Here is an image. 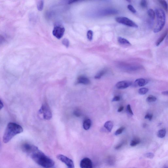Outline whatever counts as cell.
Listing matches in <instances>:
<instances>
[{
  "mask_svg": "<svg viewBox=\"0 0 168 168\" xmlns=\"http://www.w3.org/2000/svg\"><path fill=\"white\" fill-rule=\"evenodd\" d=\"M30 156L37 164L43 167L51 168L54 166V161L39 148L33 152Z\"/></svg>",
  "mask_w": 168,
  "mask_h": 168,
  "instance_id": "1",
  "label": "cell"
},
{
  "mask_svg": "<svg viewBox=\"0 0 168 168\" xmlns=\"http://www.w3.org/2000/svg\"><path fill=\"white\" fill-rule=\"evenodd\" d=\"M23 131V129L20 125L15 123H9L3 135V142L5 143H8L15 136Z\"/></svg>",
  "mask_w": 168,
  "mask_h": 168,
  "instance_id": "2",
  "label": "cell"
},
{
  "mask_svg": "<svg viewBox=\"0 0 168 168\" xmlns=\"http://www.w3.org/2000/svg\"><path fill=\"white\" fill-rule=\"evenodd\" d=\"M155 12L157 16V23L153 31L154 33H157L161 31L165 26L166 17L165 12L162 9H156Z\"/></svg>",
  "mask_w": 168,
  "mask_h": 168,
  "instance_id": "3",
  "label": "cell"
},
{
  "mask_svg": "<svg viewBox=\"0 0 168 168\" xmlns=\"http://www.w3.org/2000/svg\"><path fill=\"white\" fill-rule=\"evenodd\" d=\"M39 113L43 114V118L46 120H49L52 117V113L49 105L46 103L43 104L39 109Z\"/></svg>",
  "mask_w": 168,
  "mask_h": 168,
  "instance_id": "4",
  "label": "cell"
},
{
  "mask_svg": "<svg viewBox=\"0 0 168 168\" xmlns=\"http://www.w3.org/2000/svg\"><path fill=\"white\" fill-rule=\"evenodd\" d=\"M117 22L130 27L138 28V25L131 20L125 17H118L115 19Z\"/></svg>",
  "mask_w": 168,
  "mask_h": 168,
  "instance_id": "5",
  "label": "cell"
},
{
  "mask_svg": "<svg viewBox=\"0 0 168 168\" xmlns=\"http://www.w3.org/2000/svg\"><path fill=\"white\" fill-rule=\"evenodd\" d=\"M38 149L37 146L28 143H24L21 146L22 151L29 156Z\"/></svg>",
  "mask_w": 168,
  "mask_h": 168,
  "instance_id": "6",
  "label": "cell"
},
{
  "mask_svg": "<svg viewBox=\"0 0 168 168\" xmlns=\"http://www.w3.org/2000/svg\"><path fill=\"white\" fill-rule=\"evenodd\" d=\"M57 159L64 163L67 166V168H75L74 164L72 160L62 154L57 155Z\"/></svg>",
  "mask_w": 168,
  "mask_h": 168,
  "instance_id": "7",
  "label": "cell"
},
{
  "mask_svg": "<svg viewBox=\"0 0 168 168\" xmlns=\"http://www.w3.org/2000/svg\"><path fill=\"white\" fill-rule=\"evenodd\" d=\"M64 28L60 26L55 27L53 31V35L58 39H61L64 35Z\"/></svg>",
  "mask_w": 168,
  "mask_h": 168,
  "instance_id": "8",
  "label": "cell"
},
{
  "mask_svg": "<svg viewBox=\"0 0 168 168\" xmlns=\"http://www.w3.org/2000/svg\"><path fill=\"white\" fill-rule=\"evenodd\" d=\"M80 166L81 168H93L92 161L90 159L85 158L81 160Z\"/></svg>",
  "mask_w": 168,
  "mask_h": 168,
  "instance_id": "9",
  "label": "cell"
},
{
  "mask_svg": "<svg viewBox=\"0 0 168 168\" xmlns=\"http://www.w3.org/2000/svg\"><path fill=\"white\" fill-rule=\"evenodd\" d=\"M132 82L129 81H122L117 83L116 86L118 89H124L129 87L132 85Z\"/></svg>",
  "mask_w": 168,
  "mask_h": 168,
  "instance_id": "10",
  "label": "cell"
},
{
  "mask_svg": "<svg viewBox=\"0 0 168 168\" xmlns=\"http://www.w3.org/2000/svg\"><path fill=\"white\" fill-rule=\"evenodd\" d=\"M77 82L78 83L88 85L90 83V80L87 77L84 76H80L77 79Z\"/></svg>",
  "mask_w": 168,
  "mask_h": 168,
  "instance_id": "11",
  "label": "cell"
},
{
  "mask_svg": "<svg viewBox=\"0 0 168 168\" xmlns=\"http://www.w3.org/2000/svg\"><path fill=\"white\" fill-rule=\"evenodd\" d=\"M148 81L145 79L140 78L136 80L135 81V86L139 87H142L145 86L148 83Z\"/></svg>",
  "mask_w": 168,
  "mask_h": 168,
  "instance_id": "12",
  "label": "cell"
},
{
  "mask_svg": "<svg viewBox=\"0 0 168 168\" xmlns=\"http://www.w3.org/2000/svg\"><path fill=\"white\" fill-rule=\"evenodd\" d=\"M167 34L168 30L167 29L166 30H165V31L164 32V33L161 34V36H160V38H159L158 40H157V41L156 42V46H158L160 45V44L162 43L164 39H165V38L166 37L167 35Z\"/></svg>",
  "mask_w": 168,
  "mask_h": 168,
  "instance_id": "13",
  "label": "cell"
},
{
  "mask_svg": "<svg viewBox=\"0 0 168 168\" xmlns=\"http://www.w3.org/2000/svg\"><path fill=\"white\" fill-rule=\"evenodd\" d=\"M91 125V121L90 119H85L84 121L83 127L86 130H88L90 129Z\"/></svg>",
  "mask_w": 168,
  "mask_h": 168,
  "instance_id": "14",
  "label": "cell"
},
{
  "mask_svg": "<svg viewBox=\"0 0 168 168\" xmlns=\"http://www.w3.org/2000/svg\"><path fill=\"white\" fill-rule=\"evenodd\" d=\"M113 123L110 121H108L106 122L104 125V128H106L107 130L109 132H111L113 128Z\"/></svg>",
  "mask_w": 168,
  "mask_h": 168,
  "instance_id": "15",
  "label": "cell"
},
{
  "mask_svg": "<svg viewBox=\"0 0 168 168\" xmlns=\"http://www.w3.org/2000/svg\"><path fill=\"white\" fill-rule=\"evenodd\" d=\"M118 41L119 44H123V45H131L130 43L127 39L121 37L118 38Z\"/></svg>",
  "mask_w": 168,
  "mask_h": 168,
  "instance_id": "16",
  "label": "cell"
},
{
  "mask_svg": "<svg viewBox=\"0 0 168 168\" xmlns=\"http://www.w3.org/2000/svg\"><path fill=\"white\" fill-rule=\"evenodd\" d=\"M106 69H104L100 71L95 75V78L96 79H99L104 75L106 72Z\"/></svg>",
  "mask_w": 168,
  "mask_h": 168,
  "instance_id": "17",
  "label": "cell"
},
{
  "mask_svg": "<svg viewBox=\"0 0 168 168\" xmlns=\"http://www.w3.org/2000/svg\"><path fill=\"white\" fill-rule=\"evenodd\" d=\"M147 14L150 18L152 21L154 20L155 16V13L152 9H149L147 11Z\"/></svg>",
  "mask_w": 168,
  "mask_h": 168,
  "instance_id": "18",
  "label": "cell"
},
{
  "mask_svg": "<svg viewBox=\"0 0 168 168\" xmlns=\"http://www.w3.org/2000/svg\"><path fill=\"white\" fill-rule=\"evenodd\" d=\"M140 140L139 138H135L131 141L130 146H132V147H134V146L139 144L140 143Z\"/></svg>",
  "mask_w": 168,
  "mask_h": 168,
  "instance_id": "19",
  "label": "cell"
},
{
  "mask_svg": "<svg viewBox=\"0 0 168 168\" xmlns=\"http://www.w3.org/2000/svg\"><path fill=\"white\" fill-rule=\"evenodd\" d=\"M166 134V130L165 129H161L158 132L157 136L159 138H163L165 137Z\"/></svg>",
  "mask_w": 168,
  "mask_h": 168,
  "instance_id": "20",
  "label": "cell"
},
{
  "mask_svg": "<svg viewBox=\"0 0 168 168\" xmlns=\"http://www.w3.org/2000/svg\"><path fill=\"white\" fill-rule=\"evenodd\" d=\"M159 2L161 4V6L163 7L165 11L167 12L168 11V5L166 1H164V0H160V1H159Z\"/></svg>",
  "mask_w": 168,
  "mask_h": 168,
  "instance_id": "21",
  "label": "cell"
},
{
  "mask_svg": "<svg viewBox=\"0 0 168 168\" xmlns=\"http://www.w3.org/2000/svg\"><path fill=\"white\" fill-rule=\"evenodd\" d=\"M44 6V2L43 1H40L38 2L37 4V7L38 10L39 11H41L43 10Z\"/></svg>",
  "mask_w": 168,
  "mask_h": 168,
  "instance_id": "22",
  "label": "cell"
},
{
  "mask_svg": "<svg viewBox=\"0 0 168 168\" xmlns=\"http://www.w3.org/2000/svg\"><path fill=\"white\" fill-rule=\"evenodd\" d=\"M148 91L149 89L148 88H142L139 89L138 93L141 95H143L148 92Z\"/></svg>",
  "mask_w": 168,
  "mask_h": 168,
  "instance_id": "23",
  "label": "cell"
},
{
  "mask_svg": "<svg viewBox=\"0 0 168 168\" xmlns=\"http://www.w3.org/2000/svg\"><path fill=\"white\" fill-rule=\"evenodd\" d=\"M157 98L155 97L152 95H150L146 98V101L147 102L151 103L153 102L156 101Z\"/></svg>",
  "mask_w": 168,
  "mask_h": 168,
  "instance_id": "24",
  "label": "cell"
},
{
  "mask_svg": "<svg viewBox=\"0 0 168 168\" xmlns=\"http://www.w3.org/2000/svg\"><path fill=\"white\" fill-rule=\"evenodd\" d=\"M125 128L124 127H122L119 128L116 131L115 133V135L116 136L119 135L123 133V131L124 130Z\"/></svg>",
  "mask_w": 168,
  "mask_h": 168,
  "instance_id": "25",
  "label": "cell"
},
{
  "mask_svg": "<svg viewBox=\"0 0 168 168\" xmlns=\"http://www.w3.org/2000/svg\"><path fill=\"white\" fill-rule=\"evenodd\" d=\"M93 35V33L92 31L90 30L87 32V37L88 39L89 40L91 41L92 40Z\"/></svg>",
  "mask_w": 168,
  "mask_h": 168,
  "instance_id": "26",
  "label": "cell"
},
{
  "mask_svg": "<svg viewBox=\"0 0 168 168\" xmlns=\"http://www.w3.org/2000/svg\"><path fill=\"white\" fill-rule=\"evenodd\" d=\"M147 2L146 0H142L141 1L140 5L142 8H146L147 7Z\"/></svg>",
  "mask_w": 168,
  "mask_h": 168,
  "instance_id": "27",
  "label": "cell"
},
{
  "mask_svg": "<svg viewBox=\"0 0 168 168\" xmlns=\"http://www.w3.org/2000/svg\"><path fill=\"white\" fill-rule=\"evenodd\" d=\"M144 156L145 157L147 158L152 159L154 157V155L152 153L149 152L148 153L145 154Z\"/></svg>",
  "mask_w": 168,
  "mask_h": 168,
  "instance_id": "28",
  "label": "cell"
},
{
  "mask_svg": "<svg viewBox=\"0 0 168 168\" xmlns=\"http://www.w3.org/2000/svg\"><path fill=\"white\" fill-rule=\"evenodd\" d=\"M74 114L76 117H80L81 116V115H82V113H81V111L79 109H77L75 110L74 112Z\"/></svg>",
  "mask_w": 168,
  "mask_h": 168,
  "instance_id": "29",
  "label": "cell"
},
{
  "mask_svg": "<svg viewBox=\"0 0 168 168\" xmlns=\"http://www.w3.org/2000/svg\"><path fill=\"white\" fill-rule=\"evenodd\" d=\"M62 44L67 47H68L69 46V42L68 39H63L62 41Z\"/></svg>",
  "mask_w": 168,
  "mask_h": 168,
  "instance_id": "30",
  "label": "cell"
},
{
  "mask_svg": "<svg viewBox=\"0 0 168 168\" xmlns=\"http://www.w3.org/2000/svg\"><path fill=\"white\" fill-rule=\"evenodd\" d=\"M128 8L132 13H136V12H136L135 9L131 5H128Z\"/></svg>",
  "mask_w": 168,
  "mask_h": 168,
  "instance_id": "31",
  "label": "cell"
},
{
  "mask_svg": "<svg viewBox=\"0 0 168 168\" xmlns=\"http://www.w3.org/2000/svg\"><path fill=\"white\" fill-rule=\"evenodd\" d=\"M153 118V115L149 113L147 114L145 116V119H148L149 121L151 120Z\"/></svg>",
  "mask_w": 168,
  "mask_h": 168,
  "instance_id": "32",
  "label": "cell"
},
{
  "mask_svg": "<svg viewBox=\"0 0 168 168\" xmlns=\"http://www.w3.org/2000/svg\"><path fill=\"white\" fill-rule=\"evenodd\" d=\"M127 111H128V112L131 115H133V111H132L131 109L130 105L129 104H128V106H127Z\"/></svg>",
  "mask_w": 168,
  "mask_h": 168,
  "instance_id": "33",
  "label": "cell"
},
{
  "mask_svg": "<svg viewBox=\"0 0 168 168\" xmlns=\"http://www.w3.org/2000/svg\"><path fill=\"white\" fill-rule=\"evenodd\" d=\"M123 144H124V142H122L121 143H119L115 146V149L116 150L119 149L123 146Z\"/></svg>",
  "mask_w": 168,
  "mask_h": 168,
  "instance_id": "34",
  "label": "cell"
},
{
  "mask_svg": "<svg viewBox=\"0 0 168 168\" xmlns=\"http://www.w3.org/2000/svg\"><path fill=\"white\" fill-rule=\"evenodd\" d=\"M120 97L119 96H115L113 98L112 100V101H119L120 100Z\"/></svg>",
  "mask_w": 168,
  "mask_h": 168,
  "instance_id": "35",
  "label": "cell"
},
{
  "mask_svg": "<svg viewBox=\"0 0 168 168\" xmlns=\"http://www.w3.org/2000/svg\"><path fill=\"white\" fill-rule=\"evenodd\" d=\"M4 106V105L3 103H2V101L1 99H0V110L2 109V108H3Z\"/></svg>",
  "mask_w": 168,
  "mask_h": 168,
  "instance_id": "36",
  "label": "cell"
},
{
  "mask_svg": "<svg viewBox=\"0 0 168 168\" xmlns=\"http://www.w3.org/2000/svg\"><path fill=\"white\" fill-rule=\"evenodd\" d=\"M123 109H124V107H123V106H120L118 109V112H122V111L123 110Z\"/></svg>",
  "mask_w": 168,
  "mask_h": 168,
  "instance_id": "37",
  "label": "cell"
},
{
  "mask_svg": "<svg viewBox=\"0 0 168 168\" xmlns=\"http://www.w3.org/2000/svg\"><path fill=\"white\" fill-rule=\"evenodd\" d=\"M162 94H163V95L167 96L168 94V92L167 91H166L163 92H162Z\"/></svg>",
  "mask_w": 168,
  "mask_h": 168,
  "instance_id": "38",
  "label": "cell"
},
{
  "mask_svg": "<svg viewBox=\"0 0 168 168\" xmlns=\"http://www.w3.org/2000/svg\"><path fill=\"white\" fill-rule=\"evenodd\" d=\"M3 40L4 38L3 37L0 35V44H1V43H2V42L3 41Z\"/></svg>",
  "mask_w": 168,
  "mask_h": 168,
  "instance_id": "39",
  "label": "cell"
},
{
  "mask_svg": "<svg viewBox=\"0 0 168 168\" xmlns=\"http://www.w3.org/2000/svg\"><path fill=\"white\" fill-rule=\"evenodd\" d=\"M163 168H168V167H167V166H165V167H163Z\"/></svg>",
  "mask_w": 168,
  "mask_h": 168,
  "instance_id": "40",
  "label": "cell"
},
{
  "mask_svg": "<svg viewBox=\"0 0 168 168\" xmlns=\"http://www.w3.org/2000/svg\"></svg>",
  "mask_w": 168,
  "mask_h": 168,
  "instance_id": "41",
  "label": "cell"
}]
</instances>
